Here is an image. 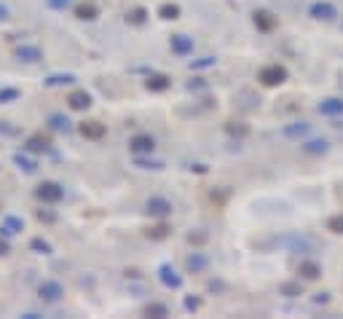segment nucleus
Here are the masks:
<instances>
[{
  "label": "nucleus",
  "mask_w": 343,
  "mask_h": 319,
  "mask_svg": "<svg viewBox=\"0 0 343 319\" xmlns=\"http://www.w3.org/2000/svg\"><path fill=\"white\" fill-rule=\"evenodd\" d=\"M38 198H43V202H59L62 198V188L56 183H43L38 188Z\"/></svg>",
  "instance_id": "f257e3e1"
},
{
  "label": "nucleus",
  "mask_w": 343,
  "mask_h": 319,
  "mask_svg": "<svg viewBox=\"0 0 343 319\" xmlns=\"http://www.w3.org/2000/svg\"><path fill=\"white\" fill-rule=\"evenodd\" d=\"M285 67H279V65H274V67H266L263 73H260V78L266 81L268 86H274V84H281V81H285Z\"/></svg>",
  "instance_id": "f03ea898"
},
{
  "label": "nucleus",
  "mask_w": 343,
  "mask_h": 319,
  "mask_svg": "<svg viewBox=\"0 0 343 319\" xmlns=\"http://www.w3.org/2000/svg\"><path fill=\"white\" fill-rule=\"evenodd\" d=\"M41 295L46 301H59V295H62V287L56 285V282H43L41 285Z\"/></svg>",
  "instance_id": "7ed1b4c3"
},
{
  "label": "nucleus",
  "mask_w": 343,
  "mask_h": 319,
  "mask_svg": "<svg viewBox=\"0 0 343 319\" xmlns=\"http://www.w3.org/2000/svg\"><path fill=\"white\" fill-rule=\"evenodd\" d=\"M311 14H314L316 19H333V16H335V8L330 6V3H316V6L311 8Z\"/></svg>",
  "instance_id": "20e7f679"
},
{
  "label": "nucleus",
  "mask_w": 343,
  "mask_h": 319,
  "mask_svg": "<svg viewBox=\"0 0 343 319\" xmlns=\"http://www.w3.org/2000/svg\"><path fill=\"white\" fill-rule=\"evenodd\" d=\"M319 110L327 113V115H338V113H343V102L340 99H325L319 105Z\"/></svg>",
  "instance_id": "39448f33"
},
{
  "label": "nucleus",
  "mask_w": 343,
  "mask_h": 319,
  "mask_svg": "<svg viewBox=\"0 0 343 319\" xmlns=\"http://www.w3.org/2000/svg\"><path fill=\"white\" fill-rule=\"evenodd\" d=\"M172 207L164 202V198H153V202H148V212H153V215H167Z\"/></svg>",
  "instance_id": "423d86ee"
},
{
  "label": "nucleus",
  "mask_w": 343,
  "mask_h": 319,
  "mask_svg": "<svg viewBox=\"0 0 343 319\" xmlns=\"http://www.w3.org/2000/svg\"><path fill=\"white\" fill-rule=\"evenodd\" d=\"M89 94H84V91H78V94H73V97H70V105H73L75 110H84V108H89Z\"/></svg>",
  "instance_id": "0eeeda50"
},
{
  "label": "nucleus",
  "mask_w": 343,
  "mask_h": 319,
  "mask_svg": "<svg viewBox=\"0 0 343 319\" xmlns=\"http://www.w3.org/2000/svg\"><path fill=\"white\" fill-rule=\"evenodd\" d=\"M19 59H25V62H38L41 51L38 49H19Z\"/></svg>",
  "instance_id": "6e6552de"
},
{
  "label": "nucleus",
  "mask_w": 343,
  "mask_h": 319,
  "mask_svg": "<svg viewBox=\"0 0 343 319\" xmlns=\"http://www.w3.org/2000/svg\"><path fill=\"white\" fill-rule=\"evenodd\" d=\"M161 279L167 282L169 287H180V276H169V268H167V266L161 268Z\"/></svg>",
  "instance_id": "1a4fd4ad"
},
{
  "label": "nucleus",
  "mask_w": 343,
  "mask_h": 319,
  "mask_svg": "<svg viewBox=\"0 0 343 319\" xmlns=\"http://www.w3.org/2000/svg\"><path fill=\"white\" fill-rule=\"evenodd\" d=\"M132 148H134V150H153V139H148V137H137Z\"/></svg>",
  "instance_id": "9d476101"
},
{
  "label": "nucleus",
  "mask_w": 343,
  "mask_h": 319,
  "mask_svg": "<svg viewBox=\"0 0 343 319\" xmlns=\"http://www.w3.org/2000/svg\"><path fill=\"white\" fill-rule=\"evenodd\" d=\"M303 276H309V279H316V276H319V268H316L314 263H306V266H303Z\"/></svg>",
  "instance_id": "9b49d317"
},
{
  "label": "nucleus",
  "mask_w": 343,
  "mask_h": 319,
  "mask_svg": "<svg viewBox=\"0 0 343 319\" xmlns=\"http://www.w3.org/2000/svg\"><path fill=\"white\" fill-rule=\"evenodd\" d=\"M174 49L177 51H188V49H191V41H183V35H177V38H174Z\"/></svg>",
  "instance_id": "f8f14e48"
},
{
  "label": "nucleus",
  "mask_w": 343,
  "mask_h": 319,
  "mask_svg": "<svg viewBox=\"0 0 343 319\" xmlns=\"http://www.w3.org/2000/svg\"><path fill=\"white\" fill-rule=\"evenodd\" d=\"M306 150H311V153H319V150H327V143H325V139H322V143H319V139H316V143H309V148H306Z\"/></svg>",
  "instance_id": "ddd939ff"
},
{
  "label": "nucleus",
  "mask_w": 343,
  "mask_h": 319,
  "mask_svg": "<svg viewBox=\"0 0 343 319\" xmlns=\"http://www.w3.org/2000/svg\"><path fill=\"white\" fill-rule=\"evenodd\" d=\"M330 228H333L335 233H343V217H335V220H330Z\"/></svg>",
  "instance_id": "4468645a"
},
{
  "label": "nucleus",
  "mask_w": 343,
  "mask_h": 319,
  "mask_svg": "<svg viewBox=\"0 0 343 319\" xmlns=\"http://www.w3.org/2000/svg\"><path fill=\"white\" fill-rule=\"evenodd\" d=\"M161 14H167L169 19H174V16H177V8H174V6H164V8H161Z\"/></svg>",
  "instance_id": "2eb2a0df"
},
{
  "label": "nucleus",
  "mask_w": 343,
  "mask_h": 319,
  "mask_svg": "<svg viewBox=\"0 0 343 319\" xmlns=\"http://www.w3.org/2000/svg\"><path fill=\"white\" fill-rule=\"evenodd\" d=\"M91 14H94V6H84V8H80V16H84V19H91Z\"/></svg>",
  "instance_id": "dca6fc26"
},
{
  "label": "nucleus",
  "mask_w": 343,
  "mask_h": 319,
  "mask_svg": "<svg viewBox=\"0 0 343 319\" xmlns=\"http://www.w3.org/2000/svg\"><path fill=\"white\" fill-rule=\"evenodd\" d=\"M16 91H0V99H14Z\"/></svg>",
  "instance_id": "f3484780"
},
{
  "label": "nucleus",
  "mask_w": 343,
  "mask_h": 319,
  "mask_svg": "<svg viewBox=\"0 0 343 319\" xmlns=\"http://www.w3.org/2000/svg\"><path fill=\"white\" fill-rule=\"evenodd\" d=\"M6 252H8V244H6L3 239H0V255H6Z\"/></svg>",
  "instance_id": "a211bd4d"
},
{
  "label": "nucleus",
  "mask_w": 343,
  "mask_h": 319,
  "mask_svg": "<svg viewBox=\"0 0 343 319\" xmlns=\"http://www.w3.org/2000/svg\"><path fill=\"white\" fill-rule=\"evenodd\" d=\"M6 16H8V11H6L3 6H0V19H6Z\"/></svg>",
  "instance_id": "6ab92c4d"
}]
</instances>
